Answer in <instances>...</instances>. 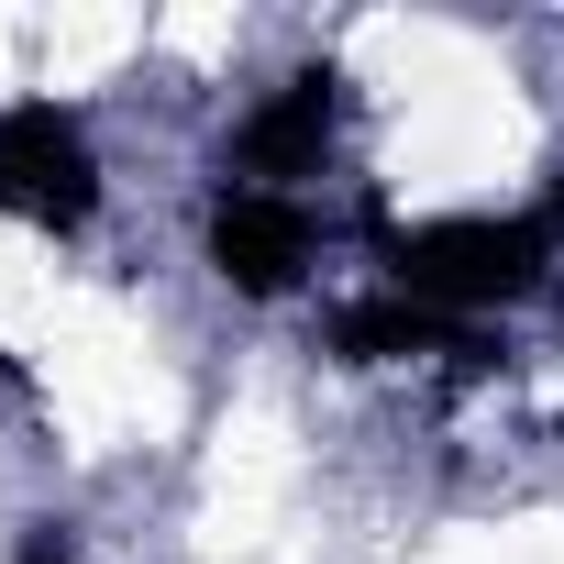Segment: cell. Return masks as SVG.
<instances>
[{
    "label": "cell",
    "mask_w": 564,
    "mask_h": 564,
    "mask_svg": "<svg viewBox=\"0 0 564 564\" xmlns=\"http://www.w3.org/2000/svg\"><path fill=\"white\" fill-rule=\"evenodd\" d=\"M0 210L34 232L100 221V144L67 100H0Z\"/></svg>",
    "instance_id": "obj_2"
},
{
    "label": "cell",
    "mask_w": 564,
    "mask_h": 564,
    "mask_svg": "<svg viewBox=\"0 0 564 564\" xmlns=\"http://www.w3.org/2000/svg\"><path fill=\"white\" fill-rule=\"evenodd\" d=\"M333 133H344V78L333 67H300L289 89H265L221 133V188H289V177H311L333 155Z\"/></svg>",
    "instance_id": "obj_4"
},
{
    "label": "cell",
    "mask_w": 564,
    "mask_h": 564,
    "mask_svg": "<svg viewBox=\"0 0 564 564\" xmlns=\"http://www.w3.org/2000/svg\"><path fill=\"white\" fill-rule=\"evenodd\" d=\"M542 232L564 243V166H553V188H542Z\"/></svg>",
    "instance_id": "obj_7"
},
{
    "label": "cell",
    "mask_w": 564,
    "mask_h": 564,
    "mask_svg": "<svg viewBox=\"0 0 564 564\" xmlns=\"http://www.w3.org/2000/svg\"><path fill=\"white\" fill-rule=\"evenodd\" d=\"M12 564H78V553H67V542H56V531H34V542H23V553H12Z\"/></svg>",
    "instance_id": "obj_6"
},
{
    "label": "cell",
    "mask_w": 564,
    "mask_h": 564,
    "mask_svg": "<svg viewBox=\"0 0 564 564\" xmlns=\"http://www.w3.org/2000/svg\"><path fill=\"white\" fill-rule=\"evenodd\" d=\"M553 254L564 243L542 232V210H443V221H399L377 243L388 289L421 300V311H443V322H487V311L531 300L553 276Z\"/></svg>",
    "instance_id": "obj_1"
},
{
    "label": "cell",
    "mask_w": 564,
    "mask_h": 564,
    "mask_svg": "<svg viewBox=\"0 0 564 564\" xmlns=\"http://www.w3.org/2000/svg\"><path fill=\"white\" fill-rule=\"evenodd\" d=\"M199 254H210V276L232 300H289L311 276V254H322V232H311L300 188H210Z\"/></svg>",
    "instance_id": "obj_3"
},
{
    "label": "cell",
    "mask_w": 564,
    "mask_h": 564,
    "mask_svg": "<svg viewBox=\"0 0 564 564\" xmlns=\"http://www.w3.org/2000/svg\"><path fill=\"white\" fill-rule=\"evenodd\" d=\"M322 344H333V366H421V355H465V322H443L399 289H366L322 322Z\"/></svg>",
    "instance_id": "obj_5"
}]
</instances>
